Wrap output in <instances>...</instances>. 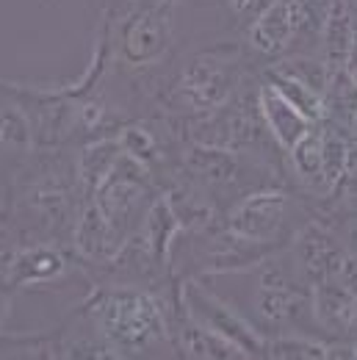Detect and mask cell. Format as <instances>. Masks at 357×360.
<instances>
[{"label": "cell", "mask_w": 357, "mask_h": 360, "mask_svg": "<svg viewBox=\"0 0 357 360\" xmlns=\"http://www.w3.org/2000/svg\"><path fill=\"white\" fill-rule=\"evenodd\" d=\"M86 314L105 355H141L169 335L158 300L134 285L94 291Z\"/></svg>", "instance_id": "1"}, {"label": "cell", "mask_w": 357, "mask_h": 360, "mask_svg": "<svg viewBox=\"0 0 357 360\" xmlns=\"http://www.w3.org/2000/svg\"><path fill=\"white\" fill-rule=\"evenodd\" d=\"M238 89V53L208 50L186 64L175 84V100L194 114H214Z\"/></svg>", "instance_id": "2"}, {"label": "cell", "mask_w": 357, "mask_h": 360, "mask_svg": "<svg viewBox=\"0 0 357 360\" xmlns=\"http://www.w3.org/2000/svg\"><path fill=\"white\" fill-rule=\"evenodd\" d=\"M180 305L186 308V314L194 321H200L202 327L214 330L216 335L227 338L230 344H235L247 358L249 355H264L266 349V338L261 335V330L241 316L235 308H230L222 297H216L214 291L191 283L180 291Z\"/></svg>", "instance_id": "3"}, {"label": "cell", "mask_w": 357, "mask_h": 360, "mask_svg": "<svg viewBox=\"0 0 357 360\" xmlns=\"http://www.w3.org/2000/svg\"><path fill=\"white\" fill-rule=\"evenodd\" d=\"M288 194L283 191H255L233 205L224 219V233L238 247H271L285 227Z\"/></svg>", "instance_id": "4"}, {"label": "cell", "mask_w": 357, "mask_h": 360, "mask_svg": "<svg viewBox=\"0 0 357 360\" xmlns=\"http://www.w3.org/2000/svg\"><path fill=\"white\" fill-rule=\"evenodd\" d=\"M311 305V291L305 294L299 288V280L274 261H264V269L258 277V291H255V316H258V330L271 327L280 330L291 321H297L299 311Z\"/></svg>", "instance_id": "5"}, {"label": "cell", "mask_w": 357, "mask_h": 360, "mask_svg": "<svg viewBox=\"0 0 357 360\" xmlns=\"http://www.w3.org/2000/svg\"><path fill=\"white\" fill-rule=\"evenodd\" d=\"M172 47V14L167 3H155L150 8L128 17L119 34V58L128 67H150L164 58Z\"/></svg>", "instance_id": "6"}, {"label": "cell", "mask_w": 357, "mask_h": 360, "mask_svg": "<svg viewBox=\"0 0 357 360\" xmlns=\"http://www.w3.org/2000/svg\"><path fill=\"white\" fill-rule=\"evenodd\" d=\"M344 258V250L332 238V233L324 225L313 222L297 238H294V261H297V274L305 277L311 285L335 277L338 264Z\"/></svg>", "instance_id": "7"}, {"label": "cell", "mask_w": 357, "mask_h": 360, "mask_svg": "<svg viewBox=\"0 0 357 360\" xmlns=\"http://www.w3.org/2000/svg\"><path fill=\"white\" fill-rule=\"evenodd\" d=\"M311 314L318 327L341 338L357 333V297L335 277L311 285Z\"/></svg>", "instance_id": "8"}, {"label": "cell", "mask_w": 357, "mask_h": 360, "mask_svg": "<svg viewBox=\"0 0 357 360\" xmlns=\"http://www.w3.org/2000/svg\"><path fill=\"white\" fill-rule=\"evenodd\" d=\"M255 108H258V114H261V120H264V125H266L268 136H271L283 150H288L299 136L308 134L313 125V122H308V120H305L280 91L274 89L268 81L258 89Z\"/></svg>", "instance_id": "9"}, {"label": "cell", "mask_w": 357, "mask_h": 360, "mask_svg": "<svg viewBox=\"0 0 357 360\" xmlns=\"http://www.w3.org/2000/svg\"><path fill=\"white\" fill-rule=\"evenodd\" d=\"M355 17L346 0H330L327 11H324V22H321V39H324V64L335 72H341L346 67V58L355 45Z\"/></svg>", "instance_id": "10"}, {"label": "cell", "mask_w": 357, "mask_h": 360, "mask_svg": "<svg viewBox=\"0 0 357 360\" xmlns=\"http://www.w3.org/2000/svg\"><path fill=\"white\" fill-rule=\"evenodd\" d=\"M180 349L188 358H247L235 344H230L227 338L216 335L214 330L202 327L200 321H194L186 314V308L180 305Z\"/></svg>", "instance_id": "11"}, {"label": "cell", "mask_w": 357, "mask_h": 360, "mask_svg": "<svg viewBox=\"0 0 357 360\" xmlns=\"http://www.w3.org/2000/svg\"><path fill=\"white\" fill-rule=\"evenodd\" d=\"M8 269L17 283H47L64 274L67 264L53 247H31V250H22L20 258L8 261Z\"/></svg>", "instance_id": "12"}, {"label": "cell", "mask_w": 357, "mask_h": 360, "mask_svg": "<svg viewBox=\"0 0 357 360\" xmlns=\"http://www.w3.org/2000/svg\"><path fill=\"white\" fill-rule=\"evenodd\" d=\"M268 84L280 91L308 122L316 125V122L327 120V100H324V94H318L316 89L294 81V78H288V75H283V72H277V70H268Z\"/></svg>", "instance_id": "13"}, {"label": "cell", "mask_w": 357, "mask_h": 360, "mask_svg": "<svg viewBox=\"0 0 357 360\" xmlns=\"http://www.w3.org/2000/svg\"><path fill=\"white\" fill-rule=\"evenodd\" d=\"M321 139H324V125L316 122L305 136H299L291 147V169L311 186H321Z\"/></svg>", "instance_id": "14"}, {"label": "cell", "mask_w": 357, "mask_h": 360, "mask_svg": "<svg viewBox=\"0 0 357 360\" xmlns=\"http://www.w3.org/2000/svg\"><path fill=\"white\" fill-rule=\"evenodd\" d=\"M349 141L338 128H324L321 139V188L335 191V186L349 169Z\"/></svg>", "instance_id": "15"}, {"label": "cell", "mask_w": 357, "mask_h": 360, "mask_svg": "<svg viewBox=\"0 0 357 360\" xmlns=\"http://www.w3.org/2000/svg\"><path fill=\"white\" fill-rule=\"evenodd\" d=\"M31 147V128L20 105L0 103V155L6 153H25Z\"/></svg>", "instance_id": "16"}, {"label": "cell", "mask_w": 357, "mask_h": 360, "mask_svg": "<svg viewBox=\"0 0 357 360\" xmlns=\"http://www.w3.org/2000/svg\"><path fill=\"white\" fill-rule=\"evenodd\" d=\"M266 358H330V347L321 341H313L308 335H277V338H266Z\"/></svg>", "instance_id": "17"}, {"label": "cell", "mask_w": 357, "mask_h": 360, "mask_svg": "<svg viewBox=\"0 0 357 360\" xmlns=\"http://www.w3.org/2000/svg\"><path fill=\"white\" fill-rule=\"evenodd\" d=\"M274 70L283 72V75H288V78H294V81H299V84H305V86H311V89H316L318 94L327 97L330 81H332V70H330L324 61H318V58H288V61L277 64Z\"/></svg>", "instance_id": "18"}, {"label": "cell", "mask_w": 357, "mask_h": 360, "mask_svg": "<svg viewBox=\"0 0 357 360\" xmlns=\"http://www.w3.org/2000/svg\"><path fill=\"white\" fill-rule=\"evenodd\" d=\"M335 280H338L344 288H349L357 297V255L344 252V258H341V264H338V271H335Z\"/></svg>", "instance_id": "19"}, {"label": "cell", "mask_w": 357, "mask_h": 360, "mask_svg": "<svg viewBox=\"0 0 357 360\" xmlns=\"http://www.w3.org/2000/svg\"><path fill=\"white\" fill-rule=\"evenodd\" d=\"M227 3H230V11H233L238 20L252 22V20L266 8L271 0H227Z\"/></svg>", "instance_id": "20"}, {"label": "cell", "mask_w": 357, "mask_h": 360, "mask_svg": "<svg viewBox=\"0 0 357 360\" xmlns=\"http://www.w3.org/2000/svg\"><path fill=\"white\" fill-rule=\"evenodd\" d=\"M344 72L352 78V84L357 86V34H355V45H352V53H349V58H346V67H344Z\"/></svg>", "instance_id": "21"}, {"label": "cell", "mask_w": 357, "mask_h": 360, "mask_svg": "<svg viewBox=\"0 0 357 360\" xmlns=\"http://www.w3.org/2000/svg\"><path fill=\"white\" fill-rule=\"evenodd\" d=\"M349 252H352V255H357V225L349 230Z\"/></svg>", "instance_id": "22"}]
</instances>
